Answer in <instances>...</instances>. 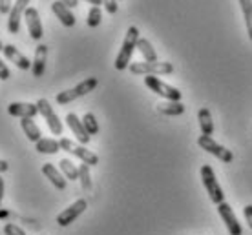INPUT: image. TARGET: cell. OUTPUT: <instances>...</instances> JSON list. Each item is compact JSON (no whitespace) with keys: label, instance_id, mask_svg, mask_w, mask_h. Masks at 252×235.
Returning <instances> with one entry per match:
<instances>
[{"label":"cell","instance_id":"cell-13","mask_svg":"<svg viewBox=\"0 0 252 235\" xmlns=\"http://www.w3.org/2000/svg\"><path fill=\"white\" fill-rule=\"evenodd\" d=\"M7 113L13 117H20V119H33L38 113V106L30 104V102H11L7 106Z\"/></svg>","mask_w":252,"mask_h":235},{"label":"cell","instance_id":"cell-39","mask_svg":"<svg viewBox=\"0 0 252 235\" xmlns=\"http://www.w3.org/2000/svg\"><path fill=\"white\" fill-rule=\"evenodd\" d=\"M0 51H4V44L2 42H0Z\"/></svg>","mask_w":252,"mask_h":235},{"label":"cell","instance_id":"cell-25","mask_svg":"<svg viewBox=\"0 0 252 235\" xmlns=\"http://www.w3.org/2000/svg\"><path fill=\"white\" fill-rule=\"evenodd\" d=\"M59 164H61V172L64 173V177L68 179V181H77V179H79V168H77L71 160L63 159Z\"/></svg>","mask_w":252,"mask_h":235},{"label":"cell","instance_id":"cell-23","mask_svg":"<svg viewBox=\"0 0 252 235\" xmlns=\"http://www.w3.org/2000/svg\"><path fill=\"white\" fill-rule=\"evenodd\" d=\"M137 50H139V53L143 55L145 62H158V55H156V50L152 48V44L148 42V40H146V38H139Z\"/></svg>","mask_w":252,"mask_h":235},{"label":"cell","instance_id":"cell-28","mask_svg":"<svg viewBox=\"0 0 252 235\" xmlns=\"http://www.w3.org/2000/svg\"><path fill=\"white\" fill-rule=\"evenodd\" d=\"M101 20H102L101 7H97V6H92V7H90L88 17H86V24H88L90 27H97V26L101 24Z\"/></svg>","mask_w":252,"mask_h":235},{"label":"cell","instance_id":"cell-36","mask_svg":"<svg viewBox=\"0 0 252 235\" xmlns=\"http://www.w3.org/2000/svg\"><path fill=\"white\" fill-rule=\"evenodd\" d=\"M2 199H4V179L0 177V204H2Z\"/></svg>","mask_w":252,"mask_h":235},{"label":"cell","instance_id":"cell-18","mask_svg":"<svg viewBox=\"0 0 252 235\" xmlns=\"http://www.w3.org/2000/svg\"><path fill=\"white\" fill-rule=\"evenodd\" d=\"M42 173L46 175V179H50V183L55 186L57 190H66V177H64L63 173L59 172L53 164L46 162V164L42 166Z\"/></svg>","mask_w":252,"mask_h":235},{"label":"cell","instance_id":"cell-19","mask_svg":"<svg viewBox=\"0 0 252 235\" xmlns=\"http://www.w3.org/2000/svg\"><path fill=\"white\" fill-rule=\"evenodd\" d=\"M197 121H199V128H201V135H210L214 133V122H212V115H210V109L201 108L197 111Z\"/></svg>","mask_w":252,"mask_h":235},{"label":"cell","instance_id":"cell-9","mask_svg":"<svg viewBox=\"0 0 252 235\" xmlns=\"http://www.w3.org/2000/svg\"><path fill=\"white\" fill-rule=\"evenodd\" d=\"M86 208H88V203H86L84 199H79V201H75L71 206H68L64 211H61V213H59V215H57V224H59V226H69V224L75 221L77 217L82 215V213L86 211Z\"/></svg>","mask_w":252,"mask_h":235},{"label":"cell","instance_id":"cell-35","mask_svg":"<svg viewBox=\"0 0 252 235\" xmlns=\"http://www.w3.org/2000/svg\"><path fill=\"white\" fill-rule=\"evenodd\" d=\"M7 170H9V164H7L6 160H2V159H0V173L7 172Z\"/></svg>","mask_w":252,"mask_h":235},{"label":"cell","instance_id":"cell-20","mask_svg":"<svg viewBox=\"0 0 252 235\" xmlns=\"http://www.w3.org/2000/svg\"><path fill=\"white\" fill-rule=\"evenodd\" d=\"M158 111L161 115H166V117H177V115L185 113V106L181 104V102L166 101V102H163V104H159Z\"/></svg>","mask_w":252,"mask_h":235},{"label":"cell","instance_id":"cell-3","mask_svg":"<svg viewBox=\"0 0 252 235\" xmlns=\"http://www.w3.org/2000/svg\"><path fill=\"white\" fill-rule=\"evenodd\" d=\"M145 86L150 91H154L156 95L163 97L164 101H176V102H181V91L170 84L163 82L161 78H158L156 75H146L145 77Z\"/></svg>","mask_w":252,"mask_h":235},{"label":"cell","instance_id":"cell-24","mask_svg":"<svg viewBox=\"0 0 252 235\" xmlns=\"http://www.w3.org/2000/svg\"><path fill=\"white\" fill-rule=\"evenodd\" d=\"M241 11H243V17H245V26H247V33H249V38L252 42V0H240Z\"/></svg>","mask_w":252,"mask_h":235},{"label":"cell","instance_id":"cell-17","mask_svg":"<svg viewBox=\"0 0 252 235\" xmlns=\"http://www.w3.org/2000/svg\"><path fill=\"white\" fill-rule=\"evenodd\" d=\"M46 58H48V46L38 44L35 50V58L32 64V73L33 77H42L46 71Z\"/></svg>","mask_w":252,"mask_h":235},{"label":"cell","instance_id":"cell-21","mask_svg":"<svg viewBox=\"0 0 252 235\" xmlns=\"http://www.w3.org/2000/svg\"><path fill=\"white\" fill-rule=\"evenodd\" d=\"M20 128H22V131L26 133L28 140L38 142V140L42 139V137H40V130H38V126L35 124L33 119H22V121H20Z\"/></svg>","mask_w":252,"mask_h":235},{"label":"cell","instance_id":"cell-33","mask_svg":"<svg viewBox=\"0 0 252 235\" xmlns=\"http://www.w3.org/2000/svg\"><path fill=\"white\" fill-rule=\"evenodd\" d=\"M9 11H11V0H0V13L9 15Z\"/></svg>","mask_w":252,"mask_h":235},{"label":"cell","instance_id":"cell-10","mask_svg":"<svg viewBox=\"0 0 252 235\" xmlns=\"http://www.w3.org/2000/svg\"><path fill=\"white\" fill-rule=\"evenodd\" d=\"M218 213H220V217L223 219V223H225V226H227L228 234L230 235H243V228H241L238 217L234 215L230 204H227V203L218 204Z\"/></svg>","mask_w":252,"mask_h":235},{"label":"cell","instance_id":"cell-16","mask_svg":"<svg viewBox=\"0 0 252 235\" xmlns=\"http://www.w3.org/2000/svg\"><path fill=\"white\" fill-rule=\"evenodd\" d=\"M51 11L55 13V17L61 20V24L66 26V27H73L75 26V15L71 13L68 6H64L61 0H55L51 4Z\"/></svg>","mask_w":252,"mask_h":235},{"label":"cell","instance_id":"cell-12","mask_svg":"<svg viewBox=\"0 0 252 235\" xmlns=\"http://www.w3.org/2000/svg\"><path fill=\"white\" fill-rule=\"evenodd\" d=\"M24 20L26 26H28V31H30V37L33 40H40L42 35H44V29H42V22H40L37 9L35 7H28L24 13Z\"/></svg>","mask_w":252,"mask_h":235},{"label":"cell","instance_id":"cell-15","mask_svg":"<svg viewBox=\"0 0 252 235\" xmlns=\"http://www.w3.org/2000/svg\"><path fill=\"white\" fill-rule=\"evenodd\" d=\"M66 122H68L69 130L73 131L75 139L81 142L82 146H84V144H88L90 135H88V131H86V128H84V124H82L81 119H79L75 113H68V115H66Z\"/></svg>","mask_w":252,"mask_h":235},{"label":"cell","instance_id":"cell-32","mask_svg":"<svg viewBox=\"0 0 252 235\" xmlns=\"http://www.w3.org/2000/svg\"><path fill=\"white\" fill-rule=\"evenodd\" d=\"M243 215H245V221L249 224V228L252 230V204H247L243 208Z\"/></svg>","mask_w":252,"mask_h":235},{"label":"cell","instance_id":"cell-14","mask_svg":"<svg viewBox=\"0 0 252 235\" xmlns=\"http://www.w3.org/2000/svg\"><path fill=\"white\" fill-rule=\"evenodd\" d=\"M4 57L9 60V62H13L19 70H32V60L26 57V55H22L17 48L13 44H6L4 46Z\"/></svg>","mask_w":252,"mask_h":235},{"label":"cell","instance_id":"cell-26","mask_svg":"<svg viewBox=\"0 0 252 235\" xmlns=\"http://www.w3.org/2000/svg\"><path fill=\"white\" fill-rule=\"evenodd\" d=\"M79 181H81L82 190H86V191L92 190V177H90V166H88V164H84V162H82V164L79 166Z\"/></svg>","mask_w":252,"mask_h":235},{"label":"cell","instance_id":"cell-34","mask_svg":"<svg viewBox=\"0 0 252 235\" xmlns=\"http://www.w3.org/2000/svg\"><path fill=\"white\" fill-rule=\"evenodd\" d=\"M64 6H68L69 9H73V7H77L79 6V0H61Z\"/></svg>","mask_w":252,"mask_h":235},{"label":"cell","instance_id":"cell-8","mask_svg":"<svg viewBox=\"0 0 252 235\" xmlns=\"http://www.w3.org/2000/svg\"><path fill=\"white\" fill-rule=\"evenodd\" d=\"M38 106V113L42 115V119L46 121V124H48V128H50V131L53 135H63V122H61V119L57 117V113L53 111V108H51V104L46 99H40V101L37 102Z\"/></svg>","mask_w":252,"mask_h":235},{"label":"cell","instance_id":"cell-7","mask_svg":"<svg viewBox=\"0 0 252 235\" xmlns=\"http://www.w3.org/2000/svg\"><path fill=\"white\" fill-rule=\"evenodd\" d=\"M59 142H61V150L71 153V155H75L77 159H81L84 164H88V166L99 164V157H97L94 152L86 150V146H82V144L79 146V144H75L73 140H69V139H61Z\"/></svg>","mask_w":252,"mask_h":235},{"label":"cell","instance_id":"cell-4","mask_svg":"<svg viewBox=\"0 0 252 235\" xmlns=\"http://www.w3.org/2000/svg\"><path fill=\"white\" fill-rule=\"evenodd\" d=\"M97 84H99V80H97L95 77H90V78H86V80H82V82L77 84L75 88L66 89V91H61V93L57 95V104L64 106V104L73 102L75 99H79V97L88 95L90 91H94V89L97 88Z\"/></svg>","mask_w":252,"mask_h":235},{"label":"cell","instance_id":"cell-38","mask_svg":"<svg viewBox=\"0 0 252 235\" xmlns=\"http://www.w3.org/2000/svg\"><path fill=\"white\" fill-rule=\"evenodd\" d=\"M7 215H9L7 211H0V217H2V219H4V217H7Z\"/></svg>","mask_w":252,"mask_h":235},{"label":"cell","instance_id":"cell-5","mask_svg":"<svg viewBox=\"0 0 252 235\" xmlns=\"http://www.w3.org/2000/svg\"><path fill=\"white\" fill-rule=\"evenodd\" d=\"M128 70L133 75H170L174 73V66L170 62H132Z\"/></svg>","mask_w":252,"mask_h":235},{"label":"cell","instance_id":"cell-29","mask_svg":"<svg viewBox=\"0 0 252 235\" xmlns=\"http://www.w3.org/2000/svg\"><path fill=\"white\" fill-rule=\"evenodd\" d=\"M4 235H26V232L20 228V226H17V224L7 223L6 226H4Z\"/></svg>","mask_w":252,"mask_h":235},{"label":"cell","instance_id":"cell-27","mask_svg":"<svg viewBox=\"0 0 252 235\" xmlns=\"http://www.w3.org/2000/svg\"><path fill=\"white\" fill-rule=\"evenodd\" d=\"M82 124H84V128H86V131H88L90 137L99 133V122H97V119H95L94 113L84 115V117H82Z\"/></svg>","mask_w":252,"mask_h":235},{"label":"cell","instance_id":"cell-11","mask_svg":"<svg viewBox=\"0 0 252 235\" xmlns=\"http://www.w3.org/2000/svg\"><path fill=\"white\" fill-rule=\"evenodd\" d=\"M28 4H30V0H17L15 6L11 7L9 19H7V31L11 33V35H17V33H19L20 19L24 17L26 9H28Z\"/></svg>","mask_w":252,"mask_h":235},{"label":"cell","instance_id":"cell-1","mask_svg":"<svg viewBox=\"0 0 252 235\" xmlns=\"http://www.w3.org/2000/svg\"><path fill=\"white\" fill-rule=\"evenodd\" d=\"M139 29L135 26H130L128 27V31H126V37L123 40V46H121L119 53H117V57H115V70L119 71H125L130 68V64H132V55H133V50H137V42H139Z\"/></svg>","mask_w":252,"mask_h":235},{"label":"cell","instance_id":"cell-30","mask_svg":"<svg viewBox=\"0 0 252 235\" xmlns=\"http://www.w3.org/2000/svg\"><path fill=\"white\" fill-rule=\"evenodd\" d=\"M102 2H104V7H106V11L110 13V15H115V13H117V9H119L117 0H102Z\"/></svg>","mask_w":252,"mask_h":235},{"label":"cell","instance_id":"cell-37","mask_svg":"<svg viewBox=\"0 0 252 235\" xmlns=\"http://www.w3.org/2000/svg\"><path fill=\"white\" fill-rule=\"evenodd\" d=\"M86 2H90V4H94V6H101V4H104V2H102V0H86Z\"/></svg>","mask_w":252,"mask_h":235},{"label":"cell","instance_id":"cell-2","mask_svg":"<svg viewBox=\"0 0 252 235\" xmlns=\"http://www.w3.org/2000/svg\"><path fill=\"white\" fill-rule=\"evenodd\" d=\"M201 181H203V186H205V190H207L208 197H210L212 203L214 204L225 203V193H223L220 183H218V179H216L214 170H212L208 164L201 166Z\"/></svg>","mask_w":252,"mask_h":235},{"label":"cell","instance_id":"cell-6","mask_svg":"<svg viewBox=\"0 0 252 235\" xmlns=\"http://www.w3.org/2000/svg\"><path fill=\"white\" fill-rule=\"evenodd\" d=\"M197 144L201 150H205L207 153L210 155H214L216 159H220L221 162H225V164H230L234 160V155L230 150H227L225 146H221L220 142H216L212 137H207V135H201L199 139H197Z\"/></svg>","mask_w":252,"mask_h":235},{"label":"cell","instance_id":"cell-31","mask_svg":"<svg viewBox=\"0 0 252 235\" xmlns=\"http://www.w3.org/2000/svg\"><path fill=\"white\" fill-rule=\"evenodd\" d=\"M11 77V73H9V68H7L6 64L2 62V58H0V80H7Z\"/></svg>","mask_w":252,"mask_h":235},{"label":"cell","instance_id":"cell-22","mask_svg":"<svg viewBox=\"0 0 252 235\" xmlns=\"http://www.w3.org/2000/svg\"><path fill=\"white\" fill-rule=\"evenodd\" d=\"M35 144H37L35 150L38 153H44V155H53V153H57L61 150V142L55 139H40Z\"/></svg>","mask_w":252,"mask_h":235}]
</instances>
